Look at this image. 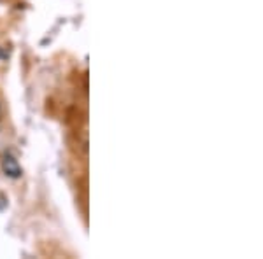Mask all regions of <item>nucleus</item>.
Here are the masks:
<instances>
[{"instance_id": "obj_1", "label": "nucleus", "mask_w": 263, "mask_h": 259, "mask_svg": "<svg viewBox=\"0 0 263 259\" xmlns=\"http://www.w3.org/2000/svg\"><path fill=\"white\" fill-rule=\"evenodd\" d=\"M2 168H4V172H6V175L12 177V179H18L21 175V167L18 165L14 156H11V154H4Z\"/></svg>"}]
</instances>
